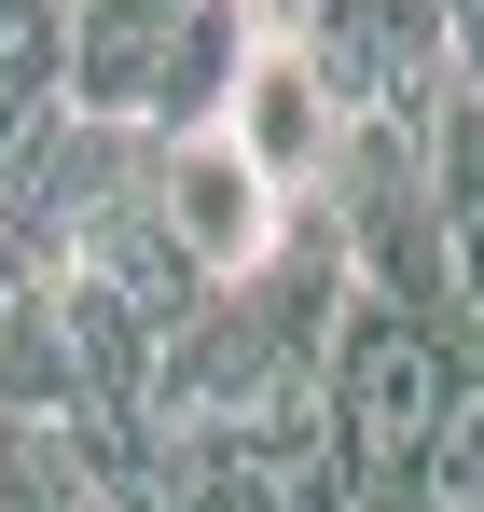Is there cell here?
<instances>
[{"label":"cell","mask_w":484,"mask_h":512,"mask_svg":"<svg viewBox=\"0 0 484 512\" xmlns=\"http://www.w3.org/2000/svg\"><path fill=\"white\" fill-rule=\"evenodd\" d=\"M0 416H28V429H83V360H70L56 291H28V305L0 319Z\"/></svg>","instance_id":"cell-6"},{"label":"cell","mask_w":484,"mask_h":512,"mask_svg":"<svg viewBox=\"0 0 484 512\" xmlns=\"http://www.w3.org/2000/svg\"><path fill=\"white\" fill-rule=\"evenodd\" d=\"M443 388H457V333H429V319H402V305L346 291V319H332V360H319V402H332V443H346L374 485H402L415 457H429V429H443Z\"/></svg>","instance_id":"cell-2"},{"label":"cell","mask_w":484,"mask_h":512,"mask_svg":"<svg viewBox=\"0 0 484 512\" xmlns=\"http://www.w3.org/2000/svg\"><path fill=\"white\" fill-rule=\"evenodd\" d=\"M429 180H443V236H457V291H471V319H484V111H471V97L443 111V139H429Z\"/></svg>","instance_id":"cell-8"},{"label":"cell","mask_w":484,"mask_h":512,"mask_svg":"<svg viewBox=\"0 0 484 512\" xmlns=\"http://www.w3.org/2000/svg\"><path fill=\"white\" fill-rule=\"evenodd\" d=\"M0 84L70 111V0H0Z\"/></svg>","instance_id":"cell-9"},{"label":"cell","mask_w":484,"mask_h":512,"mask_svg":"<svg viewBox=\"0 0 484 512\" xmlns=\"http://www.w3.org/2000/svg\"><path fill=\"white\" fill-rule=\"evenodd\" d=\"M443 111H457V97H443ZM429 139H443V125H402V111L346 125L319 208L346 222V277H360L374 305H402V319H429V333H471V291H457V236H443Z\"/></svg>","instance_id":"cell-1"},{"label":"cell","mask_w":484,"mask_h":512,"mask_svg":"<svg viewBox=\"0 0 484 512\" xmlns=\"http://www.w3.org/2000/svg\"><path fill=\"white\" fill-rule=\"evenodd\" d=\"M443 70H457V97L484 111V0H443Z\"/></svg>","instance_id":"cell-10"},{"label":"cell","mask_w":484,"mask_h":512,"mask_svg":"<svg viewBox=\"0 0 484 512\" xmlns=\"http://www.w3.org/2000/svg\"><path fill=\"white\" fill-rule=\"evenodd\" d=\"M222 139H236L277 194H319L332 153H346V97H332L305 56H249V84H236V111H222Z\"/></svg>","instance_id":"cell-5"},{"label":"cell","mask_w":484,"mask_h":512,"mask_svg":"<svg viewBox=\"0 0 484 512\" xmlns=\"http://www.w3.org/2000/svg\"><path fill=\"white\" fill-rule=\"evenodd\" d=\"M28 291H42V277H28V263H14V236H0V319H14Z\"/></svg>","instance_id":"cell-12"},{"label":"cell","mask_w":484,"mask_h":512,"mask_svg":"<svg viewBox=\"0 0 484 512\" xmlns=\"http://www.w3.org/2000/svg\"><path fill=\"white\" fill-rule=\"evenodd\" d=\"M139 167V125H97V111H42L28 125V153L0 167V236H14V263L28 277H70L83 222L111 208V180Z\"/></svg>","instance_id":"cell-3"},{"label":"cell","mask_w":484,"mask_h":512,"mask_svg":"<svg viewBox=\"0 0 484 512\" xmlns=\"http://www.w3.org/2000/svg\"><path fill=\"white\" fill-rule=\"evenodd\" d=\"M429 512H484V319L457 333V388H443V429H429V457L402 471Z\"/></svg>","instance_id":"cell-7"},{"label":"cell","mask_w":484,"mask_h":512,"mask_svg":"<svg viewBox=\"0 0 484 512\" xmlns=\"http://www.w3.org/2000/svg\"><path fill=\"white\" fill-rule=\"evenodd\" d=\"M28 125H42V97H14V84H0V167L28 153Z\"/></svg>","instance_id":"cell-11"},{"label":"cell","mask_w":484,"mask_h":512,"mask_svg":"<svg viewBox=\"0 0 484 512\" xmlns=\"http://www.w3.org/2000/svg\"><path fill=\"white\" fill-rule=\"evenodd\" d=\"M166 222H180V250H194L208 291H236V277H263V250L291 236V194L249 167L222 125H194V139H166Z\"/></svg>","instance_id":"cell-4"}]
</instances>
